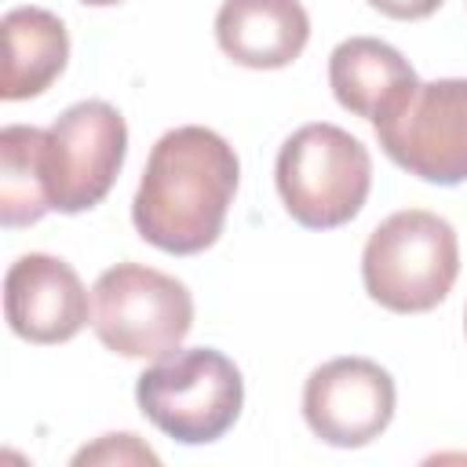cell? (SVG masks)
I'll return each instance as SVG.
<instances>
[{"label": "cell", "instance_id": "obj_6", "mask_svg": "<svg viewBox=\"0 0 467 467\" xmlns=\"http://www.w3.org/2000/svg\"><path fill=\"white\" fill-rule=\"evenodd\" d=\"M44 131V179L51 208L77 215L102 204L128 153L124 117L109 102L88 99L69 106Z\"/></svg>", "mask_w": 467, "mask_h": 467}, {"label": "cell", "instance_id": "obj_7", "mask_svg": "<svg viewBox=\"0 0 467 467\" xmlns=\"http://www.w3.org/2000/svg\"><path fill=\"white\" fill-rule=\"evenodd\" d=\"M383 153L409 175L456 186L467 182V80L445 77L420 84L401 109L372 124Z\"/></svg>", "mask_w": 467, "mask_h": 467}, {"label": "cell", "instance_id": "obj_17", "mask_svg": "<svg viewBox=\"0 0 467 467\" xmlns=\"http://www.w3.org/2000/svg\"><path fill=\"white\" fill-rule=\"evenodd\" d=\"M463 317H467V314H463ZM463 328H467V321H463Z\"/></svg>", "mask_w": 467, "mask_h": 467}, {"label": "cell", "instance_id": "obj_14", "mask_svg": "<svg viewBox=\"0 0 467 467\" xmlns=\"http://www.w3.org/2000/svg\"><path fill=\"white\" fill-rule=\"evenodd\" d=\"M124 460V456H131V460H146V463H157V456L146 449V445H139L135 441V434H106L95 449H80L77 456H73V463H88V460Z\"/></svg>", "mask_w": 467, "mask_h": 467}, {"label": "cell", "instance_id": "obj_15", "mask_svg": "<svg viewBox=\"0 0 467 467\" xmlns=\"http://www.w3.org/2000/svg\"><path fill=\"white\" fill-rule=\"evenodd\" d=\"M368 7L398 22H416V18H431L441 7V0H368Z\"/></svg>", "mask_w": 467, "mask_h": 467}, {"label": "cell", "instance_id": "obj_5", "mask_svg": "<svg viewBox=\"0 0 467 467\" xmlns=\"http://www.w3.org/2000/svg\"><path fill=\"white\" fill-rule=\"evenodd\" d=\"M91 328L120 358L157 361L190 336L193 296L171 274L142 263H117L91 288Z\"/></svg>", "mask_w": 467, "mask_h": 467}, {"label": "cell", "instance_id": "obj_4", "mask_svg": "<svg viewBox=\"0 0 467 467\" xmlns=\"http://www.w3.org/2000/svg\"><path fill=\"white\" fill-rule=\"evenodd\" d=\"M135 401L161 434L182 445H208L237 423L244 379L226 354L190 347L157 358L139 376Z\"/></svg>", "mask_w": 467, "mask_h": 467}, {"label": "cell", "instance_id": "obj_3", "mask_svg": "<svg viewBox=\"0 0 467 467\" xmlns=\"http://www.w3.org/2000/svg\"><path fill=\"white\" fill-rule=\"evenodd\" d=\"M277 193L285 212L306 230H336L350 223L372 186L368 150L336 124H303L277 153Z\"/></svg>", "mask_w": 467, "mask_h": 467}, {"label": "cell", "instance_id": "obj_1", "mask_svg": "<svg viewBox=\"0 0 467 467\" xmlns=\"http://www.w3.org/2000/svg\"><path fill=\"white\" fill-rule=\"evenodd\" d=\"M241 164L234 146L201 124L164 131L142 168L131 223L139 237L168 255H197L223 234Z\"/></svg>", "mask_w": 467, "mask_h": 467}, {"label": "cell", "instance_id": "obj_11", "mask_svg": "<svg viewBox=\"0 0 467 467\" xmlns=\"http://www.w3.org/2000/svg\"><path fill=\"white\" fill-rule=\"evenodd\" d=\"M215 40L237 66L281 69L303 55L310 18L299 0H223L215 15Z\"/></svg>", "mask_w": 467, "mask_h": 467}, {"label": "cell", "instance_id": "obj_2", "mask_svg": "<svg viewBox=\"0 0 467 467\" xmlns=\"http://www.w3.org/2000/svg\"><path fill=\"white\" fill-rule=\"evenodd\" d=\"M460 244L456 230L423 208L387 215L365 241V292L394 314H427L456 285Z\"/></svg>", "mask_w": 467, "mask_h": 467}, {"label": "cell", "instance_id": "obj_10", "mask_svg": "<svg viewBox=\"0 0 467 467\" xmlns=\"http://www.w3.org/2000/svg\"><path fill=\"white\" fill-rule=\"evenodd\" d=\"M328 84L343 109L372 124L387 120L420 88L405 55L376 36H350L328 55Z\"/></svg>", "mask_w": 467, "mask_h": 467}, {"label": "cell", "instance_id": "obj_8", "mask_svg": "<svg viewBox=\"0 0 467 467\" xmlns=\"http://www.w3.org/2000/svg\"><path fill=\"white\" fill-rule=\"evenodd\" d=\"M394 401V379L383 365L368 358H332L314 368L303 387V420L321 441L361 449L390 427Z\"/></svg>", "mask_w": 467, "mask_h": 467}, {"label": "cell", "instance_id": "obj_13", "mask_svg": "<svg viewBox=\"0 0 467 467\" xmlns=\"http://www.w3.org/2000/svg\"><path fill=\"white\" fill-rule=\"evenodd\" d=\"M44 128L7 124L0 131V223L33 226L51 212L44 179Z\"/></svg>", "mask_w": 467, "mask_h": 467}, {"label": "cell", "instance_id": "obj_16", "mask_svg": "<svg viewBox=\"0 0 467 467\" xmlns=\"http://www.w3.org/2000/svg\"><path fill=\"white\" fill-rule=\"evenodd\" d=\"M80 4H88V7H113V4H120V0H80Z\"/></svg>", "mask_w": 467, "mask_h": 467}, {"label": "cell", "instance_id": "obj_9", "mask_svg": "<svg viewBox=\"0 0 467 467\" xmlns=\"http://www.w3.org/2000/svg\"><path fill=\"white\" fill-rule=\"evenodd\" d=\"M4 314L18 339L51 347L73 339L88 325L91 299L69 263L44 252H29L7 266Z\"/></svg>", "mask_w": 467, "mask_h": 467}, {"label": "cell", "instance_id": "obj_12", "mask_svg": "<svg viewBox=\"0 0 467 467\" xmlns=\"http://www.w3.org/2000/svg\"><path fill=\"white\" fill-rule=\"evenodd\" d=\"M0 29H4L0 99L22 102L44 95L62 77L69 58V36L62 18L44 7H11Z\"/></svg>", "mask_w": 467, "mask_h": 467}]
</instances>
